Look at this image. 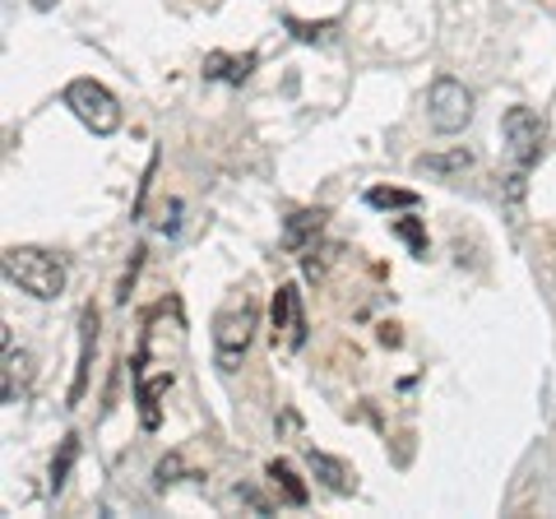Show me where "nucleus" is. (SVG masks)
Returning <instances> with one entry per match:
<instances>
[{"label":"nucleus","mask_w":556,"mask_h":519,"mask_svg":"<svg viewBox=\"0 0 556 519\" xmlns=\"http://www.w3.org/2000/svg\"><path fill=\"white\" fill-rule=\"evenodd\" d=\"M501 140H506V159H510L506 200H519L525 195L529 172L543 163V153H547V126L533 107H510L506 116H501Z\"/></svg>","instance_id":"obj_1"},{"label":"nucleus","mask_w":556,"mask_h":519,"mask_svg":"<svg viewBox=\"0 0 556 519\" xmlns=\"http://www.w3.org/2000/svg\"><path fill=\"white\" fill-rule=\"evenodd\" d=\"M159 232H163V237H177V232H181V200H167V204H163Z\"/></svg>","instance_id":"obj_21"},{"label":"nucleus","mask_w":556,"mask_h":519,"mask_svg":"<svg viewBox=\"0 0 556 519\" xmlns=\"http://www.w3.org/2000/svg\"><path fill=\"white\" fill-rule=\"evenodd\" d=\"M61 102L79 116V126H89L98 135V140H108V135L121 130V102H116V93L108 89V84H98V79H70Z\"/></svg>","instance_id":"obj_4"},{"label":"nucleus","mask_w":556,"mask_h":519,"mask_svg":"<svg viewBox=\"0 0 556 519\" xmlns=\"http://www.w3.org/2000/svg\"><path fill=\"white\" fill-rule=\"evenodd\" d=\"M51 5H56V0H33V10H51Z\"/></svg>","instance_id":"obj_25"},{"label":"nucleus","mask_w":556,"mask_h":519,"mask_svg":"<svg viewBox=\"0 0 556 519\" xmlns=\"http://www.w3.org/2000/svg\"><path fill=\"white\" fill-rule=\"evenodd\" d=\"M473 167V149H450V153H422L417 159V172H437V177H455V172Z\"/></svg>","instance_id":"obj_15"},{"label":"nucleus","mask_w":556,"mask_h":519,"mask_svg":"<svg viewBox=\"0 0 556 519\" xmlns=\"http://www.w3.org/2000/svg\"><path fill=\"white\" fill-rule=\"evenodd\" d=\"M0 343H5V367H0V400H5V404H20V400H28V390H33L38 362H33L28 349H20V343H14L10 325H5V334H0Z\"/></svg>","instance_id":"obj_8"},{"label":"nucleus","mask_w":556,"mask_h":519,"mask_svg":"<svg viewBox=\"0 0 556 519\" xmlns=\"http://www.w3.org/2000/svg\"><path fill=\"white\" fill-rule=\"evenodd\" d=\"M306 469L316 473V482H320V488H329L334 496H353V492H357V473L348 469L343 459L325 455V450H316V445H306Z\"/></svg>","instance_id":"obj_10"},{"label":"nucleus","mask_w":556,"mask_h":519,"mask_svg":"<svg viewBox=\"0 0 556 519\" xmlns=\"http://www.w3.org/2000/svg\"><path fill=\"white\" fill-rule=\"evenodd\" d=\"M186 473V459H181V450H172V455L159 459V469H153V482H159V492H167L172 482H181Z\"/></svg>","instance_id":"obj_18"},{"label":"nucleus","mask_w":556,"mask_h":519,"mask_svg":"<svg viewBox=\"0 0 556 519\" xmlns=\"http://www.w3.org/2000/svg\"><path fill=\"white\" fill-rule=\"evenodd\" d=\"M367 204L371 210H417V190H399V186H371L367 190Z\"/></svg>","instance_id":"obj_16"},{"label":"nucleus","mask_w":556,"mask_h":519,"mask_svg":"<svg viewBox=\"0 0 556 519\" xmlns=\"http://www.w3.org/2000/svg\"><path fill=\"white\" fill-rule=\"evenodd\" d=\"M380 343H386V349H399V325H380Z\"/></svg>","instance_id":"obj_24"},{"label":"nucleus","mask_w":556,"mask_h":519,"mask_svg":"<svg viewBox=\"0 0 556 519\" xmlns=\"http://www.w3.org/2000/svg\"><path fill=\"white\" fill-rule=\"evenodd\" d=\"M75 459H79V431H65V436H61V450L51 455V469H47V492H51V496H61V492H65Z\"/></svg>","instance_id":"obj_13"},{"label":"nucleus","mask_w":556,"mask_h":519,"mask_svg":"<svg viewBox=\"0 0 556 519\" xmlns=\"http://www.w3.org/2000/svg\"><path fill=\"white\" fill-rule=\"evenodd\" d=\"M0 265H5V279L20 292H28L33 302H56L65 292V279H70L61 260L42 246H10Z\"/></svg>","instance_id":"obj_3"},{"label":"nucleus","mask_w":556,"mask_h":519,"mask_svg":"<svg viewBox=\"0 0 556 519\" xmlns=\"http://www.w3.org/2000/svg\"><path fill=\"white\" fill-rule=\"evenodd\" d=\"M93 349H98V306L89 302V306L79 311V362H75V380H70L65 408L84 404V394H89V376H93Z\"/></svg>","instance_id":"obj_9"},{"label":"nucleus","mask_w":556,"mask_h":519,"mask_svg":"<svg viewBox=\"0 0 556 519\" xmlns=\"http://www.w3.org/2000/svg\"><path fill=\"white\" fill-rule=\"evenodd\" d=\"M255 65H260L255 51H247V56H228V51H208V56H204V79H214V84H232V89H241V84L251 79Z\"/></svg>","instance_id":"obj_12"},{"label":"nucleus","mask_w":556,"mask_h":519,"mask_svg":"<svg viewBox=\"0 0 556 519\" xmlns=\"http://www.w3.org/2000/svg\"><path fill=\"white\" fill-rule=\"evenodd\" d=\"M269 325H274L269 330L274 349H283V353L306 349V306H302L298 283H278L274 306H269Z\"/></svg>","instance_id":"obj_6"},{"label":"nucleus","mask_w":556,"mask_h":519,"mask_svg":"<svg viewBox=\"0 0 556 519\" xmlns=\"http://www.w3.org/2000/svg\"><path fill=\"white\" fill-rule=\"evenodd\" d=\"M153 172H159V153L149 159V167H144V181H139V195H135V218H144V200H149V186H153Z\"/></svg>","instance_id":"obj_22"},{"label":"nucleus","mask_w":556,"mask_h":519,"mask_svg":"<svg viewBox=\"0 0 556 519\" xmlns=\"http://www.w3.org/2000/svg\"><path fill=\"white\" fill-rule=\"evenodd\" d=\"M255 325H260L255 298H251V292H232V302L214 316V367L218 371H237L241 362H247Z\"/></svg>","instance_id":"obj_2"},{"label":"nucleus","mask_w":556,"mask_h":519,"mask_svg":"<svg viewBox=\"0 0 556 519\" xmlns=\"http://www.w3.org/2000/svg\"><path fill=\"white\" fill-rule=\"evenodd\" d=\"M149 367V343L135 353V362H130V376H135V404H139V427L144 431H159L163 427V394L172 390V371H159V376H149L144 371Z\"/></svg>","instance_id":"obj_7"},{"label":"nucleus","mask_w":556,"mask_h":519,"mask_svg":"<svg viewBox=\"0 0 556 519\" xmlns=\"http://www.w3.org/2000/svg\"><path fill=\"white\" fill-rule=\"evenodd\" d=\"M144 246H135L130 251V265H126V274H121V283H116V302H130V292H135V283H139V269H144Z\"/></svg>","instance_id":"obj_19"},{"label":"nucleus","mask_w":556,"mask_h":519,"mask_svg":"<svg viewBox=\"0 0 556 519\" xmlns=\"http://www.w3.org/2000/svg\"><path fill=\"white\" fill-rule=\"evenodd\" d=\"M283 24L292 28V38H298V42H316V38H325V33H334V20H325V24H302V20H292V14H288Z\"/></svg>","instance_id":"obj_20"},{"label":"nucleus","mask_w":556,"mask_h":519,"mask_svg":"<svg viewBox=\"0 0 556 519\" xmlns=\"http://www.w3.org/2000/svg\"><path fill=\"white\" fill-rule=\"evenodd\" d=\"M237 501H241V506H251L255 515H274V506H269V501L260 496L255 488H247V482H241V488H237Z\"/></svg>","instance_id":"obj_23"},{"label":"nucleus","mask_w":556,"mask_h":519,"mask_svg":"<svg viewBox=\"0 0 556 519\" xmlns=\"http://www.w3.org/2000/svg\"><path fill=\"white\" fill-rule=\"evenodd\" d=\"M325 218H329V210H298V214H288V223H283V251H292V255L311 251V246H316V237L325 232Z\"/></svg>","instance_id":"obj_11"},{"label":"nucleus","mask_w":556,"mask_h":519,"mask_svg":"<svg viewBox=\"0 0 556 519\" xmlns=\"http://www.w3.org/2000/svg\"><path fill=\"white\" fill-rule=\"evenodd\" d=\"M390 232L404 241V246H408L417 260L427 255V228H422V218H394V223H390Z\"/></svg>","instance_id":"obj_17"},{"label":"nucleus","mask_w":556,"mask_h":519,"mask_svg":"<svg viewBox=\"0 0 556 519\" xmlns=\"http://www.w3.org/2000/svg\"><path fill=\"white\" fill-rule=\"evenodd\" d=\"M265 473H269V482H274V488H278V496H283L288 501V506H306V482L298 478V469H292V464L288 459H269L265 464Z\"/></svg>","instance_id":"obj_14"},{"label":"nucleus","mask_w":556,"mask_h":519,"mask_svg":"<svg viewBox=\"0 0 556 519\" xmlns=\"http://www.w3.org/2000/svg\"><path fill=\"white\" fill-rule=\"evenodd\" d=\"M427 116H431V130L459 135L468 121H473V93H468L455 75H437L427 89Z\"/></svg>","instance_id":"obj_5"}]
</instances>
